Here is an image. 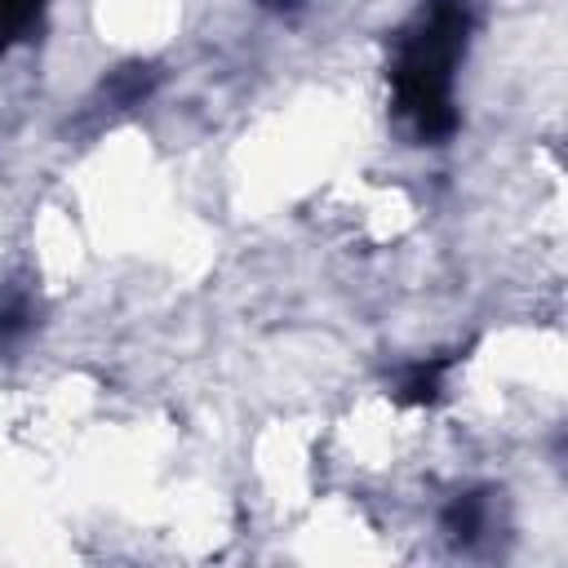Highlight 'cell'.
<instances>
[{"mask_svg":"<svg viewBox=\"0 0 568 568\" xmlns=\"http://www.w3.org/2000/svg\"><path fill=\"white\" fill-rule=\"evenodd\" d=\"M257 4H262V9H271V13H293L302 0H257Z\"/></svg>","mask_w":568,"mask_h":568,"instance_id":"7","label":"cell"},{"mask_svg":"<svg viewBox=\"0 0 568 568\" xmlns=\"http://www.w3.org/2000/svg\"><path fill=\"white\" fill-rule=\"evenodd\" d=\"M40 324V306L31 297V288L22 284H4L0 288V351L22 346Z\"/></svg>","mask_w":568,"mask_h":568,"instance_id":"4","label":"cell"},{"mask_svg":"<svg viewBox=\"0 0 568 568\" xmlns=\"http://www.w3.org/2000/svg\"><path fill=\"white\" fill-rule=\"evenodd\" d=\"M49 0H0V58L31 44L44 31Z\"/></svg>","mask_w":568,"mask_h":568,"instance_id":"5","label":"cell"},{"mask_svg":"<svg viewBox=\"0 0 568 568\" xmlns=\"http://www.w3.org/2000/svg\"><path fill=\"white\" fill-rule=\"evenodd\" d=\"M475 36V0H422L390 40L386 98L417 146H444L462 129L457 67Z\"/></svg>","mask_w":568,"mask_h":568,"instance_id":"1","label":"cell"},{"mask_svg":"<svg viewBox=\"0 0 568 568\" xmlns=\"http://www.w3.org/2000/svg\"><path fill=\"white\" fill-rule=\"evenodd\" d=\"M497 524V506H493V488H466L453 493L448 506L439 510V532L457 546V550H475Z\"/></svg>","mask_w":568,"mask_h":568,"instance_id":"2","label":"cell"},{"mask_svg":"<svg viewBox=\"0 0 568 568\" xmlns=\"http://www.w3.org/2000/svg\"><path fill=\"white\" fill-rule=\"evenodd\" d=\"M462 364V355L457 351H448V355H426V359H408L399 373H395V382H390V399L399 404V408H426V404H435L439 395H444V382H448V373Z\"/></svg>","mask_w":568,"mask_h":568,"instance_id":"3","label":"cell"},{"mask_svg":"<svg viewBox=\"0 0 568 568\" xmlns=\"http://www.w3.org/2000/svg\"><path fill=\"white\" fill-rule=\"evenodd\" d=\"M151 84H155V67L129 62V67H115V71L102 80V98H106L115 111H129V106H138V102L151 93Z\"/></svg>","mask_w":568,"mask_h":568,"instance_id":"6","label":"cell"}]
</instances>
